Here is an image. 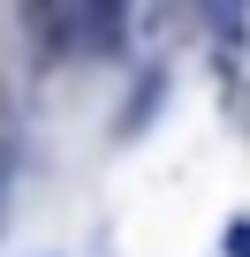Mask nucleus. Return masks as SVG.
<instances>
[{
    "label": "nucleus",
    "instance_id": "obj_1",
    "mask_svg": "<svg viewBox=\"0 0 250 257\" xmlns=\"http://www.w3.org/2000/svg\"><path fill=\"white\" fill-rule=\"evenodd\" d=\"M114 38H121V16L114 8H68L61 16V46L68 53H106Z\"/></svg>",
    "mask_w": 250,
    "mask_h": 257
},
{
    "label": "nucleus",
    "instance_id": "obj_2",
    "mask_svg": "<svg viewBox=\"0 0 250 257\" xmlns=\"http://www.w3.org/2000/svg\"><path fill=\"white\" fill-rule=\"evenodd\" d=\"M227 257H250V219H227Z\"/></svg>",
    "mask_w": 250,
    "mask_h": 257
}]
</instances>
